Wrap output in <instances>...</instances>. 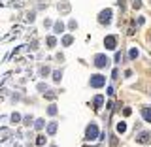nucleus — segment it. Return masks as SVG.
Instances as JSON below:
<instances>
[{
    "label": "nucleus",
    "instance_id": "obj_1",
    "mask_svg": "<svg viewBox=\"0 0 151 147\" xmlns=\"http://www.w3.org/2000/svg\"><path fill=\"white\" fill-rule=\"evenodd\" d=\"M85 140H87V142H95V140H98V126H96L95 123H91V125L85 128Z\"/></svg>",
    "mask_w": 151,
    "mask_h": 147
},
{
    "label": "nucleus",
    "instance_id": "obj_2",
    "mask_svg": "<svg viewBox=\"0 0 151 147\" xmlns=\"http://www.w3.org/2000/svg\"><path fill=\"white\" fill-rule=\"evenodd\" d=\"M89 85H91L93 89H100V87L106 85V77L100 76V74H95V76H91V79H89Z\"/></svg>",
    "mask_w": 151,
    "mask_h": 147
},
{
    "label": "nucleus",
    "instance_id": "obj_3",
    "mask_svg": "<svg viewBox=\"0 0 151 147\" xmlns=\"http://www.w3.org/2000/svg\"><path fill=\"white\" fill-rule=\"evenodd\" d=\"M111 15H113V11H111L110 8L102 9L100 13H98V23H100V25H110L111 23Z\"/></svg>",
    "mask_w": 151,
    "mask_h": 147
},
{
    "label": "nucleus",
    "instance_id": "obj_4",
    "mask_svg": "<svg viewBox=\"0 0 151 147\" xmlns=\"http://www.w3.org/2000/svg\"><path fill=\"white\" fill-rule=\"evenodd\" d=\"M104 45H106V49H110V51H113V49L117 47V38H115L113 34L106 36V38H104Z\"/></svg>",
    "mask_w": 151,
    "mask_h": 147
},
{
    "label": "nucleus",
    "instance_id": "obj_5",
    "mask_svg": "<svg viewBox=\"0 0 151 147\" xmlns=\"http://www.w3.org/2000/svg\"><path fill=\"white\" fill-rule=\"evenodd\" d=\"M108 62H110V60H108V57H106V55H102V53H98L95 57V66L96 68H106V66H108Z\"/></svg>",
    "mask_w": 151,
    "mask_h": 147
},
{
    "label": "nucleus",
    "instance_id": "obj_6",
    "mask_svg": "<svg viewBox=\"0 0 151 147\" xmlns=\"http://www.w3.org/2000/svg\"><path fill=\"white\" fill-rule=\"evenodd\" d=\"M138 143H142V145H146V143H151V132H142L140 136L136 138Z\"/></svg>",
    "mask_w": 151,
    "mask_h": 147
},
{
    "label": "nucleus",
    "instance_id": "obj_7",
    "mask_svg": "<svg viewBox=\"0 0 151 147\" xmlns=\"http://www.w3.org/2000/svg\"><path fill=\"white\" fill-rule=\"evenodd\" d=\"M142 117H144V121L151 123V107L149 106H144L142 107Z\"/></svg>",
    "mask_w": 151,
    "mask_h": 147
},
{
    "label": "nucleus",
    "instance_id": "obj_8",
    "mask_svg": "<svg viewBox=\"0 0 151 147\" xmlns=\"http://www.w3.org/2000/svg\"><path fill=\"white\" fill-rule=\"evenodd\" d=\"M102 104H104V96L102 94H98V96H95V109H100Z\"/></svg>",
    "mask_w": 151,
    "mask_h": 147
},
{
    "label": "nucleus",
    "instance_id": "obj_9",
    "mask_svg": "<svg viewBox=\"0 0 151 147\" xmlns=\"http://www.w3.org/2000/svg\"><path fill=\"white\" fill-rule=\"evenodd\" d=\"M57 126H59V125H57L55 121H53V123H49V126H47V134H49V136H53V134L57 132Z\"/></svg>",
    "mask_w": 151,
    "mask_h": 147
},
{
    "label": "nucleus",
    "instance_id": "obj_10",
    "mask_svg": "<svg viewBox=\"0 0 151 147\" xmlns=\"http://www.w3.org/2000/svg\"><path fill=\"white\" fill-rule=\"evenodd\" d=\"M53 30H55V34H60V32L64 30V25H62L60 21H57V23H55V27H53Z\"/></svg>",
    "mask_w": 151,
    "mask_h": 147
},
{
    "label": "nucleus",
    "instance_id": "obj_11",
    "mask_svg": "<svg viewBox=\"0 0 151 147\" xmlns=\"http://www.w3.org/2000/svg\"><path fill=\"white\" fill-rule=\"evenodd\" d=\"M72 42H74V38H72V36H64V38H62V45H70V44H72Z\"/></svg>",
    "mask_w": 151,
    "mask_h": 147
},
{
    "label": "nucleus",
    "instance_id": "obj_12",
    "mask_svg": "<svg viewBox=\"0 0 151 147\" xmlns=\"http://www.w3.org/2000/svg\"><path fill=\"white\" fill-rule=\"evenodd\" d=\"M47 113H49V115H57V106L55 104H51V106L47 107Z\"/></svg>",
    "mask_w": 151,
    "mask_h": 147
},
{
    "label": "nucleus",
    "instance_id": "obj_13",
    "mask_svg": "<svg viewBox=\"0 0 151 147\" xmlns=\"http://www.w3.org/2000/svg\"><path fill=\"white\" fill-rule=\"evenodd\" d=\"M34 128H36V130H42V128H44V119H38L36 123H34Z\"/></svg>",
    "mask_w": 151,
    "mask_h": 147
},
{
    "label": "nucleus",
    "instance_id": "obj_14",
    "mask_svg": "<svg viewBox=\"0 0 151 147\" xmlns=\"http://www.w3.org/2000/svg\"><path fill=\"white\" fill-rule=\"evenodd\" d=\"M128 57H130V58L134 60V58L138 57V49H136V47H132V49H130V53H128Z\"/></svg>",
    "mask_w": 151,
    "mask_h": 147
},
{
    "label": "nucleus",
    "instance_id": "obj_15",
    "mask_svg": "<svg viewBox=\"0 0 151 147\" xmlns=\"http://www.w3.org/2000/svg\"><path fill=\"white\" fill-rule=\"evenodd\" d=\"M125 130H127V125H125V123H119V125H117V132H121V134H123Z\"/></svg>",
    "mask_w": 151,
    "mask_h": 147
},
{
    "label": "nucleus",
    "instance_id": "obj_16",
    "mask_svg": "<svg viewBox=\"0 0 151 147\" xmlns=\"http://www.w3.org/2000/svg\"><path fill=\"white\" fill-rule=\"evenodd\" d=\"M44 94H46V98H49V100H55V98H57V94L53 93V91H49V93H44Z\"/></svg>",
    "mask_w": 151,
    "mask_h": 147
},
{
    "label": "nucleus",
    "instance_id": "obj_17",
    "mask_svg": "<svg viewBox=\"0 0 151 147\" xmlns=\"http://www.w3.org/2000/svg\"><path fill=\"white\" fill-rule=\"evenodd\" d=\"M55 44H57V40L53 38V36H49V38H47V45H49V47H53Z\"/></svg>",
    "mask_w": 151,
    "mask_h": 147
},
{
    "label": "nucleus",
    "instance_id": "obj_18",
    "mask_svg": "<svg viewBox=\"0 0 151 147\" xmlns=\"http://www.w3.org/2000/svg\"><path fill=\"white\" fill-rule=\"evenodd\" d=\"M140 6H142V0H132V8L134 9H138Z\"/></svg>",
    "mask_w": 151,
    "mask_h": 147
},
{
    "label": "nucleus",
    "instance_id": "obj_19",
    "mask_svg": "<svg viewBox=\"0 0 151 147\" xmlns=\"http://www.w3.org/2000/svg\"><path fill=\"white\" fill-rule=\"evenodd\" d=\"M60 77H62L60 72H53V79H55V81H60Z\"/></svg>",
    "mask_w": 151,
    "mask_h": 147
},
{
    "label": "nucleus",
    "instance_id": "obj_20",
    "mask_svg": "<svg viewBox=\"0 0 151 147\" xmlns=\"http://www.w3.org/2000/svg\"><path fill=\"white\" fill-rule=\"evenodd\" d=\"M8 136H9V130L8 128H2V140H8Z\"/></svg>",
    "mask_w": 151,
    "mask_h": 147
},
{
    "label": "nucleus",
    "instance_id": "obj_21",
    "mask_svg": "<svg viewBox=\"0 0 151 147\" xmlns=\"http://www.w3.org/2000/svg\"><path fill=\"white\" fill-rule=\"evenodd\" d=\"M11 121H13V123H19V121H21V115H19V113H13V115H11Z\"/></svg>",
    "mask_w": 151,
    "mask_h": 147
},
{
    "label": "nucleus",
    "instance_id": "obj_22",
    "mask_svg": "<svg viewBox=\"0 0 151 147\" xmlns=\"http://www.w3.org/2000/svg\"><path fill=\"white\" fill-rule=\"evenodd\" d=\"M36 143H38V145H44V143H46V138H44V136H38Z\"/></svg>",
    "mask_w": 151,
    "mask_h": 147
},
{
    "label": "nucleus",
    "instance_id": "obj_23",
    "mask_svg": "<svg viewBox=\"0 0 151 147\" xmlns=\"http://www.w3.org/2000/svg\"><path fill=\"white\" fill-rule=\"evenodd\" d=\"M59 9H60V11H68L70 6H68V4H60V6H59Z\"/></svg>",
    "mask_w": 151,
    "mask_h": 147
},
{
    "label": "nucleus",
    "instance_id": "obj_24",
    "mask_svg": "<svg viewBox=\"0 0 151 147\" xmlns=\"http://www.w3.org/2000/svg\"><path fill=\"white\" fill-rule=\"evenodd\" d=\"M119 145V142H117V138H111V147H117Z\"/></svg>",
    "mask_w": 151,
    "mask_h": 147
},
{
    "label": "nucleus",
    "instance_id": "obj_25",
    "mask_svg": "<svg viewBox=\"0 0 151 147\" xmlns=\"http://www.w3.org/2000/svg\"><path fill=\"white\" fill-rule=\"evenodd\" d=\"M27 21H30V23H32V21H34V13H32V11H30V13H28V15H27Z\"/></svg>",
    "mask_w": 151,
    "mask_h": 147
},
{
    "label": "nucleus",
    "instance_id": "obj_26",
    "mask_svg": "<svg viewBox=\"0 0 151 147\" xmlns=\"http://www.w3.org/2000/svg\"><path fill=\"white\" fill-rule=\"evenodd\" d=\"M40 74H42V76H47V74H49V70H47V68H42Z\"/></svg>",
    "mask_w": 151,
    "mask_h": 147
},
{
    "label": "nucleus",
    "instance_id": "obj_27",
    "mask_svg": "<svg viewBox=\"0 0 151 147\" xmlns=\"http://www.w3.org/2000/svg\"><path fill=\"white\" fill-rule=\"evenodd\" d=\"M123 113H125V115H130V113H132V109H130V107H125Z\"/></svg>",
    "mask_w": 151,
    "mask_h": 147
},
{
    "label": "nucleus",
    "instance_id": "obj_28",
    "mask_svg": "<svg viewBox=\"0 0 151 147\" xmlns=\"http://www.w3.org/2000/svg\"><path fill=\"white\" fill-rule=\"evenodd\" d=\"M32 123V117H25V125H30Z\"/></svg>",
    "mask_w": 151,
    "mask_h": 147
},
{
    "label": "nucleus",
    "instance_id": "obj_29",
    "mask_svg": "<svg viewBox=\"0 0 151 147\" xmlns=\"http://www.w3.org/2000/svg\"><path fill=\"white\" fill-rule=\"evenodd\" d=\"M149 42H151V38H149Z\"/></svg>",
    "mask_w": 151,
    "mask_h": 147
}]
</instances>
